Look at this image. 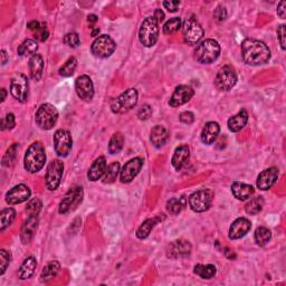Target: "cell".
I'll return each instance as SVG.
<instances>
[{"instance_id": "5bb4252c", "label": "cell", "mask_w": 286, "mask_h": 286, "mask_svg": "<svg viewBox=\"0 0 286 286\" xmlns=\"http://www.w3.org/2000/svg\"><path fill=\"white\" fill-rule=\"evenodd\" d=\"M73 146V140L70 131L59 129L54 134V149L59 157H67Z\"/></svg>"}, {"instance_id": "52a82bcc", "label": "cell", "mask_w": 286, "mask_h": 286, "mask_svg": "<svg viewBox=\"0 0 286 286\" xmlns=\"http://www.w3.org/2000/svg\"><path fill=\"white\" fill-rule=\"evenodd\" d=\"M214 200V191L201 189L191 194L189 197V206L195 213H205L210 208Z\"/></svg>"}, {"instance_id": "836d02e7", "label": "cell", "mask_w": 286, "mask_h": 286, "mask_svg": "<svg viewBox=\"0 0 286 286\" xmlns=\"http://www.w3.org/2000/svg\"><path fill=\"white\" fill-rule=\"evenodd\" d=\"M38 50V44L34 39H26L18 47V54L20 56H33Z\"/></svg>"}, {"instance_id": "816d5d0a", "label": "cell", "mask_w": 286, "mask_h": 286, "mask_svg": "<svg viewBox=\"0 0 286 286\" xmlns=\"http://www.w3.org/2000/svg\"><path fill=\"white\" fill-rule=\"evenodd\" d=\"M180 121L184 124H191L195 121V115L193 112H189V111H186V112H182L181 114L179 116Z\"/></svg>"}, {"instance_id": "11a10c76", "label": "cell", "mask_w": 286, "mask_h": 286, "mask_svg": "<svg viewBox=\"0 0 286 286\" xmlns=\"http://www.w3.org/2000/svg\"><path fill=\"white\" fill-rule=\"evenodd\" d=\"M277 15L282 18V19H285V17H286V2L284 1V0H283V1H281L280 3H278Z\"/></svg>"}, {"instance_id": "7402d4cb", "label": "cell", "mask_w": 286, "mask_h": 286, "mask_svg": "<svg viewBox=\"0 0 286 286\" xmlns=\"http://www.w3.org/2000/svg\"><path fill=\"white\" fill-rule=\"evenodd\" d=\"M38 227V218L37 216H29L27 220L22 224L21 232H20V239L24 244H28L33 239L34 235Z\"/></svg>"}, {"instance_id": "94428289", "label": "cell", "mask_w": 286, "mask_h": 286, "mask_svg": "<svg viewBox=\"0 0 286 286\" xmlns=\"http://www.w3.org/2000/svg\"><path fill=\"white\" fill-rule=\"evenodd\" d=\"M88 20H89V22H96L97 21V16L96 15H89V17H88Z\"/></svg>"}, {"instance_id": "6f0895ef", "label": "cell", "mask_w": 286, "mask_h": 286, "mask_svg": "<svg viewBox=\"0 0 286 286\" xmlns=\"http://www.w3.org/2000/svg\"><path fill=\"white\" fill-rule=\"evenodd\" d=\"M27 27H28V29H31V31H33L34 33H35L37 29H38L39 27H40V24L38 21H36V20H34V21H31V22H28V25H27Z\"/></svg>"}, {"instance_id": "3957f363", "label": "cell", "mask_w": 286, "mask_h": 286, "mask_svg": "<svg viewBox=\"0 0 286 286\" xmlns=\"http://www.w3.org/2000/svg\"><path fill=\"white\" fill-rule=\"evenodd\" d=\"M220 55V45L214 39H206L197 45L195 50L196 61L201 64H212Z\"/></svg>"}, {"instance_id": "91938a15", "label": "cell", "mask_w": 286, "mask_h": 286, "mask_svg": "<svg viewBox=\"0 0 286 286\" xmlns=\"http://www.w3.org/2000/svg\"><path fill=\"white\" fill-rule=\"evenodd\" d=\"M8 61V56H7V53L5 50L1 51V64L2 65H5V64Z\"/></svg>"}, {"instance_id": "bcb514c9", "label": "cell", "mask_w": 286, "mask_h": 286, "mask_svg": "<svg viewBox=\"0 0 286 286\" xmlns=\"http://www.w3.org/2000/svg\"><path fill=\"white\" fill-rule=\"evenodd\" d=\"M64 44L67 45L69 47L72 48H76L80 45L81 40H80V36L76 33H69L64 36Z\"/></svg>"}, {"instance_id": "4316f807", "label": "cell", "mask_w": 286, "mask_h": 286, "mask_svg": "<svg viewBox=\"0 0 286 286\" xmlns=\"http://www.w3.org/2000/svg\"><path fill=\"white\" fill-rule=\"evenodd\" d=\"M29 74L31 77L35 81H39L44 71V59L39 54L33 55L29 59Z\"/></svg>"}, {"instance_id": "8d00e7d4", "label": "cell", "mask_w": 286, "mask_h": 286, "mask_svg": "<svg viewBox=\"0 0 286 286\" xmlns=\"http://www.w3.org/2000/svg\"><path fill=\"white\" fill-rule=\"evenodd\" d=\"M121 172V167L119 162H112L110 165H107V170L103 176V182L104 183H112L115 181L118 178V175Z\"/></svg>"}, {"instance_id": "d590c367", "label": "cell", "mask_w": 286, "mask_h": 286, "mask_svg": "<svg viewBox=\"0 0 286 286\" xmlns=\"http://www.w3.org/2000/svg\"><path fill=\"white\" fill-rule=\"evenodd\" d=\"M16 218V212L13 208H6L0 213V231L3 232L7 227L13 224Z\"/></svg>"}, {"instance_id": "7c38bea8", "label": "cell", "mask_w": 286, "mask_h": 286, "mask_svg": "<svg viewBox=\"0 0 286 286\" xmlns=\"http://www.w3.org/2000/svg\"><path fill=\"white\" fill-rule=\"evenodd\" d=\"M64 172V163L61 160H53L52 162L48 164L46 176H45V182H46V187L51 191H54L57 189L61 184L62 177Z\"/></svg>"}, {"instance_id": "5b68a950", "label": "cell", "mask_w": 286, "mask_h": 286, "mask_svg": "<svg viewBox=\"0 0 286 286\" xmlns=\"http://www.w3.org/2000/svg\"><path fill=\"white\" fill-rule=\"evenodd\" d=\"M58 111L54 105L50 103L41 104L36 112L35 121L41 130H52L57 123Z\"/></svg>"}, {"instance_id": "680465c9", "label": "cell", "mask_w": 286, "mask_h": 286, "mask_svg": "<svg viewBox=\"0 0 286 286\" xmlns=\"http://www.w3.org/2000/svg\"><path fill=\"white\" fill-rule=\"evenodd\" d=\"M225 255H226V257H227L228 259H231V261H232V259L236 258V255L232 253V250H228V248H226V250H225Z\"/></svg>"}, {"instance_id": "1f68e13d", "label": "cell", "mask_w": 286, "mask_h": 286, "mask_svg": "<svg viewBox=\"0 0 286 286\" xmlns=\"http://www.w3.org/2000/svg\"><path fill=\"white\" fill-rule=\"evenodd\" d=\"M159 221H160L159 217L150 218V219H146L144 223H143L140 226V227L138 228V231H137V237H138V238L139 239H145L146 237L150 235V232H151V231L154 228V226L159 223Z\"/></svg>"}, {"instance_id": "4fadbf2b", "label": "cell", "mask_w": 286, "mask_h": 286, "mask_svg": "<svg viewBox=\"0 0 286 286\" xmlns=\"http://www.w3.org/2000/svg\"><path fill=\"white\" fill-rule=\"evenodd\" d=\"M28 80L24 74L15 75L10 83V93L15 99L25 103L28 99Z\"/></svg>"}, {"instance_id": "7dc6e473", "label": "cell", "mask_w": 286, "mask_h": 286, "mask_svg": "<svg viewBox=\"0 0 286 286\" xmlns=\"http://www.w3.org/2000/svg\"><path fill=\"white\" fill-rule=\"evenodd\" d=\"M151 115H152V107H150L149 104L142 105L140 110H139L138 112V118L139 120H141V121H146V120L151 118Z\"/></svg>"}, {"instance_id": "60d3db41", "label": "cell", "mask_w": 286, "mask_h": 286, "mask_svg": "<svg viewBox=\"0 0 286 286\" xmlns=\"http://www.w3.org/2000/svg\"><path fill=\"white\" fill-rule=\"evenodd\" d=\"M77 66V61L75 57H70L67 61L64 63V65L59 69V74L63 77H70L74 74L75 70Z\"/></svg>"}, {"instance_id": "f546056e", "label": "cell", "mask_w": 286, "mask_h": 286, "mask_svg": "<svg viewBox=\"0 0 286 286\" xmlns=\"http://www.w3.org/2000/svg\"><path fill=\"white\" fill-rule=\"evenodd\" d=\"M36 266L37 262L35 257L31 256V257L26 258L25 261L22 262L19 272H18V275H19L20 280H28V278H31L34 275V273H35Z\"/></svg>"}, {"instance_id": "b9f144b4", "label": "cell", "mask_w": 286, "mask_h": 286, "mask_svg": "<svg viewBox=\"0 0 286 286\" xmlns=\"http://www.w3.org/2000/svg\"><path fill=\"white\" fill-rule=\"evenodd\" d=\"M180 28H181V19L179 17H174L163 25V33L165 35H171L178 32Z\"/></svg>"}, {"instance_id": "d6986e66", "label": "cell", "mask_w": 286, "mask_h": 286, "mask_svg": "<svg viewBox=\"0 0 286 286\" xmlns=\"http://www.w3.org/2000/svg\"><path fill=\"white\" fill-rule=\"evenodd\" d=\"M191 250H193V246L191 244L188 242V240L179 239L175 240L174 243H171L169 245L167 255L168 257L170 258H184L188 257L191 254Z\"/></svg>"}, {"instance_id": "30bf717a", "label": "cell", "mask_w": 286, "mask_h": 286, "mask_svg": "<svg viewBox=\"0 0 286 286\" xmlns=\"http://www.w3.org/2000/svg\"><path fill=\"white\" fill-rule=\"evenodd\" d=\"M83 195H84V193H83V188L81 186H75L71 188L62 199L61 204H59L58 212L63 214L73 212L82 202Z\"/></svg>"}, {"instance_id": "d6a6232c", "label": "cell", "mask_w": 286, "mask_h": 286, "mask_svg": "<svg viewBox=\"0 0 286 286\" xmlns=\"http://www.w3.org/2000/svg\"><path fill=\"white\" fill-rule=\"evenodd\" d=\"M216 266L208 264V265H202V264H198L195 266L194 268V273L196 275H198L199 277L204 278V280H210L213 278L214 275H216Z\"/></svg>"}, {"instance_id": "f5cc1de1", "label": "cell", "mask_w": 286, "mask_h": 286, "mask_svg": "<svg viewBox=\"0 0 286 286\" xmlns=\"http://www.w3.org/2000/svg\"><path fill=\"white\" fill-rule=\"evenodd\" d=\"M285 35H286L285 25H281L277 29V37H278V40H280L282 50H283V51H285V48H286V45H285V37L286 36Z\"/></svg>"}, {"instance_id": "6125c7cd", "label": "cell", "mask_w": 286, "mask_h": 286, "mask_svg": "<svg viewBox=\"0 0 286 286\" xmlns=\"http://www.w3.org/2000/svg\"><path fill=\"white\" fill-rule=\"evenodd\" d=\"M1 94H2L1 102H5V100H6V97H7V91H6L5 89H1Z\"/></svg>"}, {"instance_id": "9a60e30c", "label": "cell", "mask_w": 286, "mask_h": 286, "mask_svg": "<svg viewBox=\"0 0 286 286\" xmlns=\"http://www.w3.org/2000/svg\"><path fill=\"white\" fill-rule=\"evenodd\" d=\"M75 89L78 97L85 102H91L94 96V85L91 77L88 75H81L75 81Z\"/></svg>"}, {"instance_id": "7bdbcfd3", "label": "cell", "mask_w": 286, "mask_h": 286, "mask_svg": "<svg viewBox=\"0 0 286 286\" xmlns=\"http://www.w3.org/2000/svg\"><path fill=\"white\" fill-rule=\"evenodd\" d=\"M17 149H18V144L15 143L10 146V148L7 150V152L5 153V156L2 158V165L3 167H10L13 165L15 160H16V156H17Z\"/></svg>"}, {"instance_id": "2e32d148", "label": "cell", "mask_w": 286, "mask_h": 286, "mask_svg": "<svg viewBox=\"0 0 286 286\" xmlns=\"http://www.w3.org/2000/svg\"><path fill=\"white\" fill-rule=\"evenodd\" d=\"M143 167V160L141 158H133L127 161L120 172V180L123 183H129L139 175Z\"/></svg>"}, {"instance_id": "ac0fdd59", "label": "cell", "mask_w": 286, "mask_h": 286, "mask_svg": "<svg viewBox=\"0 0 286 286\" xmlns=\"http://www.w3.org/2000/svg\"><path fill=\"white\" fill-rule=\"evenodd\" d=\"M31 189L26 184H18L10 189L6 195V201L9 205H18L27 201L31 197Z\"/></svg>"}, {"instance_id": "c3c4849f", "label": "cell", "mask_w": 286, "mask_h": 286, "mask_svg": "<svg viewBox=\"0 0 286 286\" xmlns=\"http://www.w3.org/2000/svg\"><path fill=\"white\" fill-rule=\"evenodd\" d=\"M15 125H16V119H15V115L13 113H8V114L5 116V119L1 120V130H11L14 129Z\"/></svg>"}, {"instance_id": "be15d7a7", "label": "cell", "mask_w": 286, "mask_h": 286, "mask_svg": "<svg viewBox=\"0 0 286 286\" xmlns=\"http://www.w3.org/2000/svg\"><path fill=\"white\" fill-rule=\"evenodd\" d=\"M99 33H100V29H99V28L94 29V31L92 32V36H93V37H96V35H97V34H99Z\"/></svg>"}, {"instance_id": "e0dca14e", "label": "cell", "mask_w": 286, "mask_h": 286, "mask_svg": "<svg viewBox=\"0 0 286 286\" xmlns=\"http://www.w3.org/2000/svg\"><path fill=\"white\" fill-rule=\"evenodd\" d=\"M195 95V91L191 86L188 85H179L177 86L174 94L170 97V101H169V105L171 107H179L181 105L186 104L187 102L193 99Z\"/></svg>"}, {"instance_id": "f35d334b", "label": "cell", "mask_w": 286, "mask_h": 286, "mask_svg": "<svg viewBox=\"0 0 286 286\" xmlns=\"http://www.w3.org/2000/svg\"><path fill=\"white\" fill-rule=\"evenodd\" d=\"M184 206H186V200H184L183 197L171 198L167 202V210L171 214H179L184 208Z\"/></svg>"}, {"instance_id": "7a4b0ae2", "label": "cell", "mask_w": 286, "mask_h": 286, "mask_svg": "<svg viewBox=\"0 0 286 286\" xmlns=\"http://www.w3.org/2000/svg\"><path fill=\"white\" fill-rule=\"evenodd\" d=\"M46 161L45 148L40 142H34L25 153L24 167L31 174H36L43 169Z\"/></svg>"}, {"instance_id": "ffe728a7", "label": "cell", "mask_w": 286, "mask_h": 286, "mask_svg": "<svg viewBox=\"0 0 286 286\" xmlns=\"http://www.w3.org/2000/svg\"><path fill=\"white\" fill-rule=\"evenodd\" d=\"M278 178V170L277 168H268L266 170L262 171L257 177V181H256V186L259 190H268L272 188L275 182L277 181Z\"/></svg>"}, {"instance_id": "9f6ffc18", "label": "cell", "mask_w": 286, "mask_h": 286, "mask_svg": "<svg viewBox=\"0 0 286 286\" xmlns=\"http://www.w3.org/2000/svg\"><path fill=\"white\" fill-rule=\"evenodd\" d=\"M153 17L156 18L157 21L160 24V22L164 19V13H163V11L161 10V9H157L156 11H154Z\"/></svg>"}, {"instance_id": "cb8c5ba5", "label": "cell", "mask_w": 286, "mask_h": 286, "mask_svg": "<svg viewBox=\"0 0 286 286\" xmlns=\"http://www.w3.org/2000/svg\"><path fill=\"white\" fill-rule=\"evenodd\" d=\"M232 193L236 199L243 201V200H246V199L248 198H250L251 196L254 195L255 190H254V187L250 186V184L236 181L232 183Z\"/></svg>"}, {"instance_id": "e575fe53", "label": "cell", "mask_w": 286, "mask_h": 286, "mask_svg": "<svg viewBox=\"0 0 286 286\" xmlns=\"http://www.w3.org/2000/svg\"><path fill=\"white\" fill-rule=\"evenodd\" d=\"M254 238L256 244H257L259 247H264L268 244L270 238H272V232H270L269 229L266 227H258L255 231Z\"/></svg>"}, {"instance_id": "d4e9b609", "label": "cell", "mask_w": 286, "mask_h": 286, "mask_svg": "<svg viewBox=\"0 0 286 286\" xmlns=\"http://www.w3.org/2000/svg\"><path fill=\"white\" fill-rule=\"evenodd\" d=\"M107 170V160L104 157H99L97 159L92 163L91 168L88 172V178L91 181H97V180L102 178L104 176V172Z\"/></svg>"}, {"instance_id": "db71d44e", "label": "cell", "mask_w": 286, "mask_h": 286, "mask_svg": "<svg viewBox=\"0 0 286 286\" xmlns=\"http://www.w3.org/2000/svg\"><path fill=\"white\" fill-rule=\"evenodd\" d=\"M163 6L164 8L168 9V11H170V13H176L179 8L180 2L179 1H164Z\"/></svg>"}, {"instance_id": "277c9868", "label": "cell", "mask_w": 286, "mask_h": 286, "mask_svg": "<svg viewBox=\"0 0 286 286\" xmlns=\"http://www.w3.org/2000/svg\"><path fill=\"white\" fill-rule=\"evenodd\" d=\"M159 38V22L153 16L146 17L139 29V40L144 47H152Z\"/></svg>"}, {"instance_id": "f6af8a7d", "label": "cell", "mask_w": 286, "mask_h": 286, "mask_svg": "<svg viewBox=\"0 0 286 286\" xmlns=\"http://www.w3.org/2000/svg\"><path fill=\"white\" fill-rule=\"evenodd\" d=\"M11 255L6 250H0V275H3L10 264Z\"/></svg>"}, {"instance_id": "ba28073f", "label": "cell", "mask_w": 286, "mask_h": 286, "mask_svg": "<svg viewBox=\"0 0 286 286\" xmlns=\"http://www.w3.org/2000/svg\"><path fill=\"white\" fill-rule=\"evenodd\" d=\"M182 34L183 39L187 44L196 45L204 37L205 32L201 25L199 24V21L194 16H191L184 20L182 26Z\"/></svg>"}, {"instance_id": "ab89813d", "label": "cell", "mask_w": 286, "mask_h": 286, "mask_svg": "<svg viewBox=\"0 0 286 286\" xmlns=\"http://www.w3.org/2000/svg\"><path fill=\"white\" fill-rule=\"evenodd\" d=\"M263 206H264V199L261 196L251 199L250 202H247L245 206V210L248 214H257L262 212Z\"/></svg>"}, {"instance_id": "6da1fadb", "label": "cell", "mask_w": 286, "mask_h": 286, "mask_svg": "<svg viewBox=\"0 0 286 286\" xmlns=\"http://www.w3.org/2000/svg\"><path fill=\"white\" fill-rule=\"evenodd\" d=\"M242 57L247 65H264L269 62L270 51L262 40L246 38L242 43Z\"/></svg>"}, {"instance_id": "9c48e42d", "label": "cell", "mask_w": 286, "mask_h": 286, "mask_svg": "<svg viewBox=\"0 0 286 286\" xmlns=\"http://www.w3.org/2000/svg\"><path fill=\"white\" fill-rule=\"evenodd\" d=\"M238 77L235 69L231 65L221 67L214 77V86L219 91H229L237 84Z\"/></svg>"}, {"instance_id": "ee69618b", "label": "cell", "mask_w": 286, "mask_h": 286, "mask_svg": "<svg viewBox=\"0 0 286 286\" xmlns=\"http://www.w3.org/2000/svg\"><path fill=\"white\" fill-rule=\"evenodd\" d=\"M41 206H43V204H41L38 198H33L26 206V212H27L29 216H37L41 210Z\"/></svg>"}, {"instance_id": "603a6c76", "label": "cell", "mask_w": 286, "mask_h": 286, "mask_svg": "<svg viewBox=\"0 0 286 286\" xmlns=\"http://www.w3.org/2000/svg\"><path fill=\"white\" fill-rule=\"evenodd\" d=\"M190 158V149L188 145H179L178 148L175 150L174 156H172V165L176 170H181L184 164L188 162Z\"/></svg>"}, {"instance_id": "484cf974", "label": "cell", "mask_w": 286, "mask_h": 286, "mask_svg": "<svg viewBox=\"0 0 286 286\" xmlns=\"http://www.w3.org/2000/svg\"><path fill=\"white\" fill-rule=\"evenodd\" d=\"M220 132V126L217 122H208L202 129L201 132V141L205 144H212L218 137Z\"/></svg>"}, {"instance_id": "8992f818", "label": "cell", "mask_w": 286, "mask_h": 286, "mask_svg": "<svg viewBox=\"0 0 286 286\" xmlns=\"http://www.w3.org/2000/svg\"><path fill=\"white\" fill-rule=\"evenodd\" d=\"M139 100V93L135 89H129L123 92L121 95L112 101L111 110L116 114H124L129 112L137 105Z\"/></svg>"}, {"instance_id": "83f0119b", "label": "cell", "mask_w": 286, "mask_h": 286, "mask_svg": "<svg viewBox=\"0 0 286 286\" xmlns=\"http://www.w3.org/2000/svg\"><path fill=\"white\" fill-rule=\"evenodd\" d=\"M248 122V113L246 110H240L236 115L232 116L228 120V129L232 132H238L242 129L245 127V125Z\"/></svg>"}, {"instance_id": "44dd1931", "label": "cell", "mask_w": 286, "mask_h": 286, "mask_svg": "<svg viewBox=\"0 0 286 286\" xmlns=\"http://www.w3.org/2000/svg\"><path fill=\"white\" fill-rule=\"evenodd\" d=\"M250 228L251 223L247 218H238V219H236L234 223L232 224L231 228H229V238L232 240L243 238L244 236H246L248 234Z\"/></svg>"}, {"instance_id": "681fc988", "label": "cell", "mask_w": 286, "mask_h": 286, "mask_svg": "<svg viewBox=\"0 0 286 286\" xmlns=\"http://www.w3.org/2000/svg\"><path fill=\"white\" fill-rule=\"evenodd\" d=\"M34 35H35V38L39 41H45L48 38V35H50V33H48V29L46 27V24H40V27L37 29V31L34 33Z\"/></svg>"}, {"instance_id": "8fae6325", "label": "cell", "mask_w": 286, "mask_h": 286, "mask_svg": "<svg viewBox=\"0 0 286 286\" xmlns=\"http://www.w3.org/2000/svg\"><path fill=\"white\" fill-rule=\"evenodd\" d=\"M116 48L115 41L108 35H101L93 41L91 52L95 57L107 58L114 53Z\"/></svg>"}, {"instance_id": "f1b7e54d", "label": "cell", "mask_w": 286, "mask_h": 286, "mask_svg": "<svg viewBox=\"0 0 286 286\" xmlns=\"http://www.w3.org/2000/svg\"><path fill=\"white\" fill-rule=\"evenodd\" d=\"M169 138L168 131L165 130V127L162 125H156L151 130V134H150V140H151L152 144L156 148H161L165 144Z\"/></svg>"}, {"instance_id": "4dcf8cb0", "label": "cell", "mask_w": 286, "mask_h": 286, "mask_svg": "<svg viewBox=\"0 0 286 286\" xmlns=\"http://www.w3.org/2000/svg\"><path fill=\"white\" fill-rule=\"evenodd\" d=\"M59 270H61V264L57 261H52L44 267L43 272L40 274V281L46 282L53 280V278L58 275Z\"/></svg>"}, {"instance_id": "f907efd6", "label": "cell", "mask_w": 286, "mask_h": 286, "mask_svg": "<svg viewBox=\"0 0 286 286\" xmlns=\"http://www.w3.org/2000/svg\"><path fill=\"white\" fill-rule=\"evenodd\" d=\"M227 9L225 8L224 6H218L216 9L214 11V20L218 21V22H221L226 20V18H227Z\"/></svg>"}, {"instance_id": "74e56055", "label": "cell", "mask_w": 286, "mask_h": 286, "mask_svg": "<svg viewBox=\"0 0 286 286\" xmlns=\"http://www.w3.org/2000/svg\"><path fill=\"white\" fill-rule=\"evenodd\" d=\"M124 146V137L122 133L116 132L112 135L110 143H108V152L111 154L119 153Z\"/></svg>"}]
</instances>
